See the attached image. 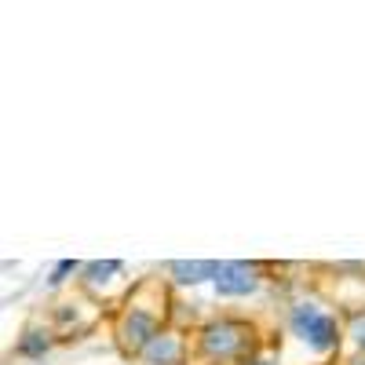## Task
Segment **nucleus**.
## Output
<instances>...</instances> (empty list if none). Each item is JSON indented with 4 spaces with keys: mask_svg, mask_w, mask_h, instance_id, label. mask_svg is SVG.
Instances as JSON below:
<instances>
[{
    "mask_svg": "<svg viewBox=\"0 0 365 365\" xmlns=\"http://www.w3.org/2000/svg\"><path fill=\"white\" fill-rule=\"evenodd\" d=\"M120 278H125V263H120V259H88L84 270H81V278H77V285L84 292H91L96 299H103L106 285H113Z\"/></svg>",
    "mask_w": 365,
    "mask_h": 365,
    "instance_id": "nucleus-7",
    "label": "nucleus"
},
{
    "mask_svg": "<svg viewBox=\"0 0 365 365\" xmlns=\"http://www.w3.org/2000/svg\"><path fill=\"white\" fill-rule=\"evenodd\" d=\"M285 325H289L292 336L314 354H336L344 336H347L344 318L332 314L318 299H296L289 307V314H285Z\"/></svg>",
    "mask_w": 365,
    "mask_h": 365,
    "instance_id": "nucleus-3",
    "label": "nucleus"
},
{
    "mask_svg": "<svg viewBox=\"0 0 365 365\" xmlns=\"http://www.w3.org/2000/svg\"><path fill=\"white\" fill-rule=\"evenodd\" d=\"M245 365H282V361H278V358H270V354H263V351H259V354H256V358H249Z\"/></svg>",
    "mask_w": 365,
    "mask_h": 365,
    "instance_id": "nucleus-11",
    "label": "nucleus"
},
{
    "mask_svg": "<svg viewBox=\"0 0 365 365\" xmlns=\"http://www.w3.org/2000/svg\"><path fill=\"white\" fill-rule=\"evenodd\" d=\"M223 259H172L168 263V285L175 289H197L205 282L220 278Z\"/></svg>",
    "mask_w": 365,
    "mask_h": 365,
    "instance_id": "nucleus-6",
    "label": "nucleus"
},
{
    "mask_svg": "<svg viewBox=\"0 0 365 365\" xmlns=\"http://www.w3.org/2000/svg\"><path fill=\"white\" fill-rule=\"evenodd\" d=\"M168 318H172L168 296L146 303L143 299V285H135V292L120 303V311L113 318V344H117V351L125 358H143V351L168 329Z\"/></svg>",
    "mask_w": 365,
    "mask_h": 365,
    "instance_id": "nucleus-2",
    "label": "nucleus"
},
{
    "mask_svg": "<svg viewBox=\"0 0 365 365\" xmlns=\"http://www.w3.org/2000/svg\"><path fill=\"white\" fill-rule=\"evenodd\" d=\"M51 347H55V332L44 329V325H26L15 340V354L26 358V361H41Z\"/></svg>",
    "mask_w": 365,
    "mask_h": 365,
    "instance_id": "nucleus-8",
    "label": "nucleus"
},
{
    "mask_svg": "<svg viewBox=\"0 0 365 365\" xmlns=\"http://www.w3.org/2000/svg\"><path fill=\"white\" fill-rule=\"evenodd\" d=\"M344 329L354 344V351H365V307H354L344 314Z\"/></svg>",
    "mask_w": 365,
    "mask_h": 365,
    "instance_id": "nucleus-10",
    "label": "nucleus"
},
{
    "mask_svg": "<svg viewBox=\"0 0 365 365\" xmlns=\"http://www.w3.org/2000/svg\"><path fill=\"white\" fill-rule=\"evenodd\" d=\"M81 270H84V263H81V259H58V263L51 267V274H48V289L66 285L70 278H81Z\"/></svg>",
    "mask_w": 365,
    "mask_h": 365,
    "instance_id": "nucleus-9",
    "label": "nucleus"
},
{
    "mask_svg": "<svg viewBox=\"0 0 365 365\" xmlns=\"http://www.w3.org/2000/svg\"><path fill=\"white\" fill-rule=\"evenodd\" d=\"M190 354H194V340H187V332H182V329L168 325L161 336L143 351L139 361L143 365H187Z\"/></svg>",
    "mask_w": 365,
    "mask_h": 365,
    "instance_id": "nucleus-5",
    "label": "nucleus"
},
{
    "mask_svg": "<svg viewBox=\"0 0 365 365\" xmlns=\"http://www.w3.org/2000/svg\"><path fill=\"white\" fill-rule=\"evenodd\" d=\"M263 263L256 259H223L220 267V278L212 282L220 299H249L263 289Z\"/></svg>",
    "mask_w": 365,
    "mask_h": 365,
    "instance_id": "nucleus-4",
    "label": "nucleus"
},
{
    "mask_svg": "<svg viewBox=\"0 0 365 365\" xmlns=\"http://www.w3.org/2000/svg\"><path fill=\"white\" fill-rule=\"evenodd\" d=\"M344 365H365V351H354V354H351Z\"/></svg>",
    "mask_w": 365,
    "mask_h": 365,
    "instance_id": "nucleus-12",
    "label": "nucleus"
},
{
    "mask_svg": "<svg viewBox=\"0 0 365 365\" xmlns=\"http://www.w3.org/2000/svg\"><path fill=\"white\" fill-rule=\"evenodd\" d=\"M259 354V329L249 318L216 314L194 329V358L201 365H245Z\"/></svg>",
    "mask_w": 365,
    "mask_h": 365,
    "instance_id": "nucleus-1",
    "label": "nucleus"
}]
</instances>
